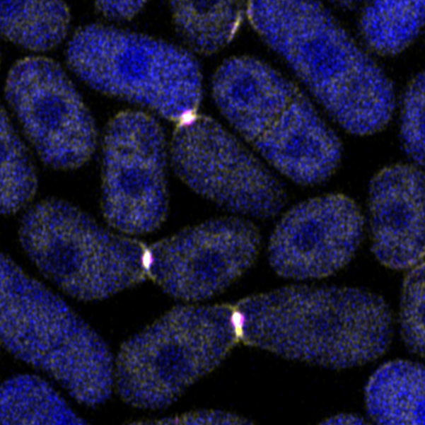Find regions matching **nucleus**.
<instances>
[{
    "instance_id": "nucleus-13",
    "label": "nucleus",
    "mask_w": 425,
    "mask_h": 425,
    "mask_svg": "<svg viewBox=\"0 0 425 425\" xmlns=\"http://www.w3.org/2000/svg\"><path fill=\"white\" fill-rule=\"evenodd\" d=\"M255 150L291 181L313 186L325 182L336 172L342 144L312 105L287 127L260 142Z\"/></svg>"
},
{
    "instance_id": "nucleus-10",
    "label": "nucleus",
    "mask_w": 425,
    "mask_h": 425,
    "mask_svg": "<svg viewBox=\"0 0 425 425\" xmlns=\"http://www.w3.org/2000/svg\"><path fill=\"white\" fill-rule=\"evenodd\" d=\"M261 245L260 233L248 219H209L148 245L149 279L175 298L202 301L250 269Z\"/></svg>"
},
{
    "instance_id": "nucleus-9",
    "label": "nucleus",
    "mask_w": 425,
    "mask_h": 425,
    "mask_svg": "<svg viewBox=\"0 0 425 425\" xmlns=\"http://www.w3.org/2000/svg\"><path fill=\"white\" fill-rule=\"evenodd\" d=\"M4 95L42 163L66 171L90 161L98 144L94 120L56 61L43 56L17 60L8 72Z\"/></svg>"
},
{
    "instance_id": "nucleus-6",
    "label": "nucleus",
    "mask_w": 425,
    "mask_h": 425,
    "mask_svg": "<svg viewBox=\"0 0 425 425\" xmlns=\"http://www.w3.org/2000/svg\"><path fill=\"white\" fill-rule=\"evenodd\" d=\"M65 59L95 91L167 119L183 120L198 100V71L191 57L143 33L103 23L82 25L67 42Z\"/></svg>"
},
{
    "instance_id": "nucleus-3",
    "label": "nucleus",
    "mask_w": 425,
    "mask_h": 425,
    "mask_svg": "<svg viewBox=\"0 0 425 425\" xmlns=\"http://www.w3.org/2000/svg\"><path fill=\"white\" fill-rule=\"evenodd\" d=\"M1 333L14 356L52 376L76 400L95 406L114 389L104 342L65 303L1 254Z\"/></svg>"
},
{
    "instance_id": "nucleus-4",
    "label": "nucleus",
    "mask_w": 425,
    "mask_h": 425,
    "mask_svg": "<svg viewBox=\"0 0 425 425\" xmlns=\"http://www.w3.org/2000/svg\"><path fill=\"white\" fill-rule=\"evenodd\" d=\"M18 234L38 270L74 298H106L149 279L148 245L64 199L30 206Z\"/></svg>"
},
{
    "instance_id": "nucleus-12",
    "label": "nucleus",
    "mask_w": 425,
    "mask_h": 425,
    "mask_svg": "<svg viewBox=\"0 0 425 425\" xmlns=\"http://www.w3.org/2000/svg\"><path fill=\"white\" fill-rule=\"evenodd\" d=\"M371 250L385 267L408 270L424 261V175L410 163L382 168L368 190Z\"/></svg>"
},
{
    "instance_id": "nucleus-20",
    "label": "nucleus",
    "mask_w": 425,
    "mask_h": 425,
    "mask_svg": "<svg viewBox=\"0 0 425 425\" xmlns=\"http://www.w3.org/2000/svg\"><path fill=\"white\" fill-rule=\"evenodd\" d=\"M425 75L419 71L408 82L400 114V137L413 164H424Z\"/></svg>"
},
{
    "instance_id": "nucleus-15",
    "label": "nucleus",
    "mask_w": 425,
    "mask_h": 425,
    "mask_svg": "<svg viewBox=\"0 0 425 425\" xmlns=\"http://www.w3.org/2000/svg\"><path fill=\"white\" fill-rule=\"evenodd\" d=\"M1 35L8 42L35 52L56 47L65 38L70 10L59 0L1 1Z\"/></svg>"
},
{
    "instance_id": "nucleus-1",
    "label": "nucleus",
    "mask_w": 425,
    "mask_h": 425,
    "mask_svg": "<svg viewBox=\"0 0 425 425\" xmlns=\"http://www.w3.org/2000/svg\"><path fill=\"white\" fill-rule=\"evenodd\" d=\"M233 309L240 342L325 368L372 362L393 337L383 297L356 287L289 285L242 298Z\"/></svg>"
},
{
    "instance_id": "nucleus-19",
    "label": "nucleus",
    "mask_w": 425,
    "mask_h": 425,
    "mask_svg": "<svg viewBox=\"0 0 425 425\" xmlns=\"http://www.w3.org/2000/svg\"><path fill=\"white\" fill-rule=\"evenodd\" d=\"M424 261L407 270L400 304L402 339L410 352L424 358Z\"/></svg>"
},
{
    "instance_id": "nucleus-16",
    "label": "nucleus",
    "mask_w": 425,
    "mask_h": 425,
    "mask_svg": "<svg viewBox=\"0 0 425 425\" xmlns=\"http://www.w3.org/2000/svg\"><path fill=\"white\" fill-rule=\"evenodd\" d=\"M425 23L424 0H383L367 4L359 18V33L368 50L395 56L409 47Z\"/></svg>"
},
{
    "instance_id": "nucleus-5",
    "label": "nucleus",
    "mask_w": 425,
    "mask_h": 425,
    "mask_svg": "<svg viewBox=\"0 0 425 425\" xmlns=\"http://www.w3.org/2000/svg\"><path fill=\"white\" fill-rule=\"evenodd\" d=\"M239 342L233 305L173 308L122 344L114 361V388L133 407L165 408Z\"/></svg>"
},
{
    "instance_id": "nucleus-2",
    "label": "nucleus",
    "mask_w": 425,
    "mask_h": 425,
    "mask_svg": "<svg viewBox=\"0 0 425 425\" xmlns=\"http://www.w3.org/2000/svg\"><path fill=\"white\" fill-rule=\"evenodd\" d=\"M250 11L257 33L346 132L387 127L396 105L392 81L321 3L262 1Z\"/></svg>"
},
{
    "instance_id": "nucleus-18",
    "label": "nucleus",
    "mask_w": 425,
    "mask_h": 425,
    "mask_svg": "<svg viewBox=\"0 0 425 425\" xmlns=\"http://www.w3.org/2000/svg\"><path fill=\"white\" fill-rule=\"evenodd\" d=\"M0 141V209L4 216H11L31 204L37 193L38 181L28 150L3 106Z\"/></svg>"
},
{
    "instance_id": "nucleus-23",
    "label": "nucleus",
    "mask_w": 425,
    "mask_h": 425,
    "mask_svg": "<svg viewBox=\"0 0 425 425\" xmlns=\"http://www.w3.org/2000/svg\"><path fill=\"white\" fill-rule=\"evenodd\" d=\"M320 424H368L361 416L356 414L341 413L325 419Z\"/></svg>"
},
{
    "instance_id": "nucleus-17",
    "label": "nucleus",
    "mask_w": 425,
    "mask_h": 425,
    "mask_svg": "<svg viewBox=\"0 0 425 425\" xmlns=\"http://www.w3.org/2000/svg\"><path fill=\"white\" fill-rule=\"evenodd\" d=\"M1 391V421L10 424H77L78 419L43 380L20 375L5 382Z\"/></svg>"
},
{
    "instance_id": "nucleus-14",
    "label": "nucleus",
    "mask_w": 425,
    "mask_h": 425,
    "mask_svg": "<svg viewBox=\"0 0 425 425\" xmlns=\"http://www.w3.org/2000/svg\"><path fill=\"white\" fill-rule=\"evenodd\" d=\"M424 367L409 360L396 359L381 365L365 388L366 409L377 424H424Z\"/></svg>"
},
{
    "instance_id": "nucleus-21",
    "label": "nucleus",
    "mask_w": 425,
    "mask_h": 425,
    "mask_svg": "<svg viewBox=\"0 0 425 425\" xmlns=\"http://www.w3.org/2000/svg\"><path fill=\"white\" fill-rule=\"evenodd\" d=\"M144 1L98 0L94 3L95 11L104 17L131 21L143 8Z\"/></svg>"
},
{
    "instance_id": "nucleus-22",
    "label": "nucleus",
    "mask_w": 425,
    "mask_h": 425,
    "mask_svg": "<svg viewBox=\"0 0 425 425\" xmlns=\"http://www.w3.org/2000/svg\"><path fill=\"white\" fill-rule=\"evenodd\" d=\"M173 422L178 424H197L198 422H213V424H243L245 422L239 416L225 412L206 411L184 414L176 417Z\"/></svg>"
},
{
    "instance_id": "nucleus-11",
    "label": "nucleus",
    "mask_w": 425,
    "mask_h": 425,
    "mask_svg": "<svg viewBox=\"0 0 425 425\" xmlns=\"http://www.w3.org/2000/svg\"><path fill=\"white\" fill-rule=\"evenodd\" d=\"M363 229V214L349 196L308 199L289 209L275 226L267 248L269 264L286 279L326 278L351 260Z\"/></svg>"
},
{
    "instance_id": "nucleus-7",
    "label": "nucleus",
    "mask_w": 425,
    "mask_h": 425,
    "mask_svg": "<svg viewBox=\"0 0 425 425\" xmlns=\"http://www.w3.org/2000/svg\"><path fill=\"white\" fill-rule=\"evenodd\" d=\"M169 149L156 119L121 110L107 123L102 144L100 208L107 225L127 235L151 233L169 208Z\"/></svg>"
},
{
    "instance_id": "nucleus-8",
    "label": "nucleus",
    "mask_w": 425,
    "mask_h": 425,
    "mask_svg": "<svg viewBox=\"0 0 425 425\" xmlns=\"http://www.w3.org/2000/svg\"><path fill=\"white\" fill-rule=\"evenodd\" d=\"M169 162L192 192L246 219H268L285 206L277 177L236 136L207 118L180 123L168 144Z\"/></svg>"
}]
</instances>
